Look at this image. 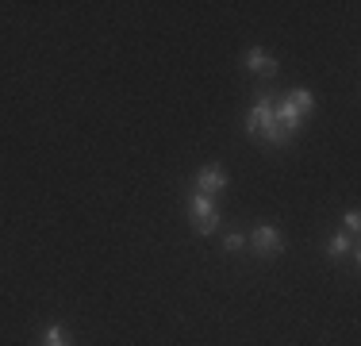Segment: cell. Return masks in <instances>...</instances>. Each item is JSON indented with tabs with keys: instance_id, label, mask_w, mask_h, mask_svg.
<instances>
[{
	"instance_id": "cell-1",
	"label": "cell",
	"mask_w": 361,
	"mask_h": 346,
	"mask_svg": "<svg viewBox=\"0 0 361 346\" xmlns=\"http://www.w3.org/2000/svg\"><path fill=\"white\" fill-rule=\"evenodd\" d=\"M273 104H277V93L257 89L254 108H250V116H246V135L257 138V143H265V146H288L292 135H285V127H281L277 108H273Z\"/></svg>"
},
{
	"instance_id": "cell-2",
	"label": "cell",
	"mask_w": 361,
	"mask_h": 346,
	"mask_svg": "<svg viewBox=\"0 0 361 346\" xmlns=\"http://www.w3.org/2000/svg\"><path fill=\"white\" fill-rule=\"evenodd\" d=\"M273 108H277V119L285 127V135H296L300 124L315 112V93L312 89H288L285 97H277Z\"/></svg>"
},
{
	"instance_id": "cell-3",
	"label": "cell",
	"mask_w": 361,
	"mask_h": 346,
	"mask_svg": "<svg viewBox=\"0 0 361 346\" xmlns=\"http://www.w3.org/2000/svg\"><path fill=\"white\" fill-rule=\"evenodd\" d=\"M185 208H188V220H192L196 235H216V231H219V208H216L212 196L188 193L185 196Z\"/></svg>"
},
{
	"instance_id": "cell-4",
	"label": "cell",
	"mask_w": 361,
	"mask_h": 346,
	"mask_svg": "<svg viewBox=\"0 0 361 346\" xmlns=\"http://www.w3.org/2000/svg\"><path fill=\"white\" fill-rule=\"evenodd\" d=\"M250 246L257 258H277V254H285V235L273 223H257L250 231Z\"/></svg>"
},
{
	"instance_id": "cell-5",
	"label": "cell",
	"mask_w": 361,
	"mask_h": 346,
	"mask_svg": "<svg viewBox=\"0 0 361 346\" xmlns=\"http://www.w3.org/2000/svg\"><path fill=\"white\" fill-rule=\"evenodd\" d=\"M227 189V173H223V166L219 162H212V166H200L196 169V181H192V193H200V196H216Z\"/></svg>"
},
{
	"instance_id": "cell-6",
	"label": "cell",
	"mask_w": 361,
	"mask_h": 346,
	"mask_svg": "<svg viewBox=\"0 0 361 346\" xmlns=\"http://www.w3.org/2000/svg\"><path fill=\"white\" fill-rule=\"evenodd\" d=\"M357 254H361L357 239H350L346 231H334V235L326 239V258H331V262H342V258H350V262L357 266Z\"/></svg>"
},
{
	"instance_id": "cell-7",
	"label": "cell",
	"mask_w": 361,
	"mask_h": 346,
	"mask_svg": "<svg viewBox=\"0 0 361 346\" xmlns=\"http://www.w3.org/2000/svg\"><path fill=\"white\" fill-rule=\"evenodd\" d=\"M243 66L250 69V73H257V77H273V73L281 69L277 58H273L269 50H262V47H250V50H246V54H243Z\"/></svg>"
},
{
	"instance_id": "cell-8",
	"label": "cell",
	"mask_w": 361,
	"mask_h": 346,
	"mask_svg": "<svg viewBox=\"0 0 361 346\" xmlns=\"http://www.w3.org/2000/svg\"><path fill=\"white\" fill-rule=\"evenodd\" d=\"M42 346H73L70 342V331H66L62 323H50L47 331H42Z\"/></svg>"
},
{
	"instance_id": "cell-9",
	"label": "cell",
	"mask_w": 361,
	"mask_h": 346,
	"mask_svg": "<svg viewBox=\"0 0 361 346\" xmlns=\"http://www.w3.org/2000/svg\"><path fill=\"white\" fill-rule=\"evenodd\" d=\"M342 231H346L350 239H357V231H361V215H357V208H346V215H342Z\"/></svg>"
},
{
	"instance_id": "cell-10",
	"label": "cell",
	"mask_w": 361,
	"mask_h": 346,
	"mask_svg": "<svg viewBox=\"0 0 361 346\" xmlns=\"http://www.w3.org/2000/svg\"><path fill=\"white\" fill-rule=\"evenodd\" d=\"M243 246H246V235H238V231L223 235V250H227V254H235V250H243Z\"/></svg>"
}]
</instances>
